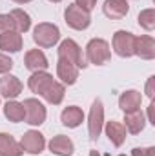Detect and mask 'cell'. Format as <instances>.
<instances>
[{
	"label": "cell",
	"mask_w": 155,
	"mask_h": 156,
	"mask_svg": "<svg viewBox=\"0 0 155 156\" xmlns=\"http://www.w3.org/2000/svg\"><path fill=\"white\" fill-rule=\"evenodd\" d=\"M135 55L142 60H153L155 58V40L150 35L137 37L135 40Z\"/></svg>",
	"instance_id": "ac0fdd59"
},
{
	"label": "cell",
	"mask_w": 155,
	"mask_h": 156,
	"mask_svg": "<svg viewBox=\"0 0 155 156\" xmlns=\"http://www.w3.org/2000/svg\"><path fill=\"white\" fill-rule=\"evenodd\" d=\"M11 69H13V60L7 55L0 53V75H7Z\"/></svg>",
	"instance_id": "484cf974"
},
{
	"label": "cell",
	"mask_w": 155,
	"mask_h": 156,
	"mask_svg": "<svg viewBox=\"0 0 155 156\" xmlns=\"http://www.w3.org/2000/svg\"><path fill=\"white\" fill-rule=\"evenodd\" d=\"M53 82H55V78L51 76L47 71H37V73H33V75L29 76V80H28V87L31 89V93L42 96V94L53 85Z\"/></svg>",
	"instance_id": "30bf717a"
},
{
	"label": "cell",
	"mask_w": 155,
	"mask_h": 156,
	"mask_svg": "<svg viewBox=\"0 0 155 156\" xmlns=\"http://www.w3.org/2000/svg\"><path fill=\"white\" fill-rule=\"evenodd\" d=\"M141 104H142V94L135 89H130V91H124L120 96H119V107L124 111V113H131V111H137L141 109Z\"/></svg>",
	"instance_id": "9a60e30c"
},
{
	"label": "cell",
	"mask_w": 155,
	"mask_h": 156,
	"mask_svg": "<svg viewBox=\"0 0 155 156\" xmlns=\"http://www.w3.org/2000/svg\"><path fill=\"white\" fill-rule=\"evenodd\" d=\"M153 109H155V102L152 100V104H150V107H148V122L155 125V116H153Z\"/></svg>",
	"instance_id": "4dcf8cb0"
},
{
	"label": "cell",
	"mask_w": 155,
	"mask_h": 156,
	"mask_svg": "<svg viewBox=\"0 0 155 156\" xmlns=\"http://www.w3.org/2000/svg\"><path fill=\"white\" fill-rule=\"evenodd\" d=\"M112 58L110 44L104 38H91L86 45V60L95 66H104Z\"/></svg>",
	"instance_id": "6da1fadb"
},
{
	"label": "cell",
	"mask_w": 155,
	"mask_h": 156,
	"mask_svg": "<svg viewBox=\"0 0 155 156\" xmlns=\"http://www.w3.org/2000/svg\"><path fill=\"white\" fill-rule=\"evenodd\" d=\"M144 93H146V96H148L150 100H153V96H155V76L148 78L146 87H144Z\"/></svg>",
	"instance_id": "f1b7e54d"
},
{
	"label": "cell",
	"mask_w": 155,
	"mask_h": 156,
	"mask_svg": "<svg viewBox=\"0 0 155 156\" xmlns=\"http://www.w3.org/2000/svg\"><path fill=\"white\" fill-rule=\"evenodd\" d=\"M75 4H77L80 9H84V11H91L95 5H97V0H75Z\"/></svg>",
	"instance_id": "f546056e"
},
{
	"label": "cell",
	"mask_w": 155,
	"mask_h": 156,
	"mask_svg": "<svg viewBox=\"0 0 155 156\" xmlns=\"http://www.w3.org/2000/svg\"><path fill=\"white\" fill-rule=\"evenodd\" d=\"M22 35L15 29L6 31L0 35V49L4 53H18L22 49Z\"/></svg>",
	"instance_id": "e0dca14e"
},
{
	"label": "cell",
	"mask_w": 155,
	"mask_h": 156,
	"mask_svg": "<svg viewBox=\"0 0 155 156\" xmlns=\"http://www.w3.org/2000/svg\"><path fill=\"white\" fill-rule=\"evenodd\" d=\"M60 122H62V125H66L70 129H75L84 122V113L77 105H70L60 113Z\"/></svg>",
	"instance_id": "44dd1931"
},
{
	"label": "cell",
	"mask_w": 155,
	"mask_h": 156,
	"mask_svg": "<svg viewBox=\"0 0 155 156\" xmlns=\"http://www.w3.org/2000/svg\"><path fill=\"white\" fill-rule=\"evenodd\" d=\"M49 2H53V4H59V2H60V0H49Z\"/></svg>",
	"instance_id": "836d02e7"
},
{
	"label": "cell",
	"mask_w": 155,
	"mask_h": 156,
	"mask_svg": "<svg viewBox=\"0 0 155 156\" xmlns=\"http://www.w3.org/2000/svg\"><path fill=\"white\" fill-rule=\"evenodd\" d=\"M131 156H155L153 147H135L131 149Z\"/></svg>",
	"instance_id": "83f0119b"
},
{
	"label": "cell",
	"mask_w": 155,
	"mask_h": 156,
	"mask_svg": "<svg viewBox=\"0 0 155 156\" xmlns=\"http://www.w3.org/2000/svg\"><path fill=\"white\" fill-rule=\"evenodd\" d=\"M122 125L126 127V131L130 134H139V133H142V129L146 125V116L141 109L131 111V113H124V123Z\"/></svg>",
	"instance_id": "2e32d148"
},
{
	"label": "cell",
	"mask_w": 155,
	"mask_h": 156,
	"mask_svg": "<svg viewBox=\"0 0 155 156\" xmlns=\"http://www.w3.org/2000/svg\"><path fill=\"white\" fill-rule=\"evenodd\" d=\"M20 147L28 154H40L44 151V147H46V138H44L42 133L31 129V131L24 133V136L20 140Z\"/></svg>",
	"instance_id": "ba28073f"
},
{
	"label": "cell",
	"mask_w": 155,
	"mask_h": 156,
	"mask_svg": "<svg viewBox=\"0 0 155 156\" xmlns=\"http://www.w3.org/2000/svg\"><path fill=\"white\" fill-rule=\"evenodd\" d=\"M102 11L108 18L112 20H120L128 15L130 11V4L128 0H106L102 5Z\"/></svg>",
	"instance_id": "4fadbf2b"
},
{
	"label": "cell",
	"mask_w": 155,
	"mask_h": 156,
	"mask_svg": "<svg viewBox=\"0 0 155 156\" xmlns=\"http://www.w3.org/2000/svg\"><path fill=\"white\" fill-rule=\"evenodd\" d=\"M139 20V26L146 31H153L155 29V9L153 7H148V9H142L137 16Z\"/></svg>",
	"instance_id": "d4e9b609"
},
{
	"label": "cell",
	"mask_w": 155,
	"mask_h": 156,
	"mask_svg": "<svg viewBox=\"0 0 155 156\" xmlns=\"http://www.w3.org/2000/svg\"><path fill=\"white\" fill-rule=\"evenodd\" d=\"M64 20H66V24H68L71 29H75V31H84V29H88L89 24H91V15H89L88 11L80 9L77 4H70V5L66 7V11H64Z\"/></svg>",
	"instance_id": "8992f818"
},
{
	"label": "cell",
	"mask_w": 155,
	"mask_h": 156,
	"mask_svg": "<svg viewBox=\"0 0 155 156\" xmlns=\"http://www.w3.org/2000/svg\"><path fill=\"white\" fill-rule=\"evenodd\" d=\"M59 40H60V29L55 24L40 22L33 29V42L39 47H53Z\"/></svg>",
	"instance_id": "7a4b0ae2"
},
{
	"label": "cell",
	"mask_w": 155,
	"mask_h": 156,
	"mask_svg": "<svg viewBox=\"0 0 155 156\" xmlns=\"http://www.w3.org/2000/svg\"><path fill=\"white\" fill-rule=\"evenodd\" d=\"M4 115L9 122L13 123H18V122H24V105L20 102H15V100H7V104L4 105Z\"/></svg>",
	"instance_id": "cb8c5ba5"
},
{
	"label": "cell",
	"mask_w": 155,
	"mask_h": 156,
	"mask_svg": "<svg viewBox=\"0 0 155 156\" xmlns=\"http://www.w3.org/2000/svg\"><path fill=\"white\" fill-rule=\"evenodd\" d=\"M20 144L7 133H0V156H22Z\"/></svg>",
	"instance_id": "ffe728a7"
},
{
	"label": "cell",
	"mask_w": 155,
	"mask_h": 156,
	"mask_svg": "<svg viewBox=\"0 0 155 156\" xmlns=\"http://www.w3.org/2000/svg\"><path fill=\"white\" fill-rule=\"evenodd\" d=\"M47 145H49V151L57 156H71L75 153V145H73L71 138H68V136H64V134L53 136Z\"/></svg>",
	"instance_id": "7c38bea8"
},
{
	"label": "cell",
	"mask_w": 155,
	"mask_h": 156,
	"mask_svg": "<svg viewBox=\"0 0 155 156\" xmlns=\"http://www.w3.org/2000/svg\"><path fill=\"white\" fill-rule=\"evenodd\" d=\"M24 64H26V69H29L31 73H37V71H46L47 69V58L46 55L40 51V49H29L24 56Z\"/></svg>",
	"instance_id": "5bb4252c"
},
{
	"label": "cell",
	"mask_w": 155,
	"mask_h": 156,
	"mask_svg": "<svg viewBox=\"0 0 155 156\" xmlns=\"http://www.w3.org/2000/svg\"><path fill=\"white\" fill-rule=\"evenodd\" d=\"M104 127V105L100 98H95L91 107H89V116H88V134L89 140H97L102 133Z\"/></svg>",
	"instance_id": "277c9868"
},
{
	"label": "cell",
	"mask_w": 155,
	"mask_h": 156,
	"mask_svg": "<svg viewBox=\"0 0 155 156\" xmlns=\"http://www.w3.org/2000/svg\"><path fill=\"white\" fill-rule=\"evenodd\" d=\"M24 113H26V123L29 125H42L46 122V116H47V111L44 107V104L37 100V98H26L24 100Z\"/></svg>",
	"instance_id": "52a82bcc"
},
{
	"label": "cell",
	"mask_w": 155,
	"mask_h": 156,
	"mask_svg": "<svg viewBox=\"0 0 155 156\" xmlns=\"http://www.w3.org/2000/svg\"><path fill=\"white\" fill-rule=\"evenodd\" d=\"M13 2H17V4H28V2H31V0H13Z\"/></svg>",
	"instance_id": "d6a6232c"
},
{
	"label": "cell",
	"mask_w": 155,
	"mask_h": 156,
	"mask_svg": "<svg viewBox=\"0 0 155 156\" xmlns=\"http://www.w3.org/2000/svg\"><path fill=\"white\" fill-rule=\"evenodd\" d=\"M22 82L13 75H4L0 78V96H4L6 100H15L17 96L22 94Z\"/></svg>",
	"instance_id": "9c48e42d"
},
{
	"label": "cell",
	"mask_w": 155,
	"mask_h": 156,
	"mask_svg": "<svg viewBox=\"0 0 155 156\" xmlns=\"http://www.w3.org/2000/svg\"><path fill=\"white\" fill-rule=\"evenodd\" d=\"M64 96H66V87H64V83H60V82H53V85L42 94V98L47 102V104H51V105H60L62 104V100H64Z\"/></svg>",
	"instance_id": "603a6c76"
},
{
	"label": "cell",
	"mask_w": 155,
	"mask_h": 156,
	"mask_svg": "<svg viewBox=\"0 0 155 156\" xmlns=\"http://www.w3.org/2000/svg\"><path fill=\"white\" fill-rule=\"evenodd\" d=\"M135 40L137 37L133 33L120 29L113 35L112 47L120 58H130V56H135Z\"/></svg>",
	"instance_id": "5b68a950"
},
{
	"label": "cell",
	"mask_w": 155,
	"mask_h": 156,
	"mask_svg": "<svg viewBox=\"0 0 155 156\" xmlns=\"http://www.w3.org/2000/svg\"><path fill=\"white\" fill-rule=\"evenodd\" d=\"M9 16L13 20V29L15 31H18L20 35L26 33V31H29V27H31V16L24 9H13L9 13Z\"/></svg>",
	"instance_id": "7402d4cb"
},
{
	"label": "cell",
	"mask_w": 155,
	"mask_h": 156,
	"mask_svg": "<svg viewBox=\"0 0 155 156\" xmlns=\"http://www.w3.org/2000/svg\"><path fill=\"white\" fill-rule=\"evenodd\" d=\"M13 29V20L9 15H0V35Z\"/></svg>",
	"instance_id": "4316f807"
},
{
	"label": "cell",
	"mask_w": 155,
	"mask_h": 156,
	"mask_svg": "<svg viewBox=\"0 0 155 156\" xmlns=\"http://www.w3.org/2000/svg\"><path fill=\"white\" fill-rule=\"evenodd\" d=\"M57 53H59V58H66L68 62L75 64L78 69L88 67V60L82 55V49H80V45L75 40H71V38L62 40L60 45H59V49H57Z\"/></svg>",
	"instance_id": "3957f363"
},
{
	"label": "cell",
	"mask_w": 155,
	"mask_h": 156,
	"mask_svg": "<svg viewBox=\"0 0 155 156\" xmlns=\"http://www.w3.org/2000/svg\"><path fill=\"white\" fill-rule=\"evenodd\" d=\"M57 76L60 78V82L64 85H73L78 78V67L75 64L68 62L66 58H59L57 60Z\"/></svg>",
	"instance_id": "8fae6325"
},
{
	"label": "cell",
	"mask_w": 155,
	"mask_h": 156,
	"mask_svg": "<svg viewBox=\"0 0 155 156\" xmlns=\"http://www.w3.org/2000/svg\"><path fill=\"white\" fill-rule=\"evenodd\" d=\"M106 123V136L110 138V142L115 145V147H120L122 144H124V140H126V134H128V131H126V127L120 123V122H115V120H112V122H104Z\"/></svg>",
	"instance_id": "d6986e66"
},
{
	"label": "cell",
	"mask_w": 155,
	"mask_h": 156,
	"mask_svg": "<svg viewBox=\"0 0 155 156\" xmlns=\"http://www.w3.org/2000/svg\"><path fill=\"white\" fill-rule=\"evenodd\" d=\"M89 156H100V153H99V151H95V149H93V151H89Z\"/></svg>",
	"instance_id": "1f68e13d"
}]
</instances>
